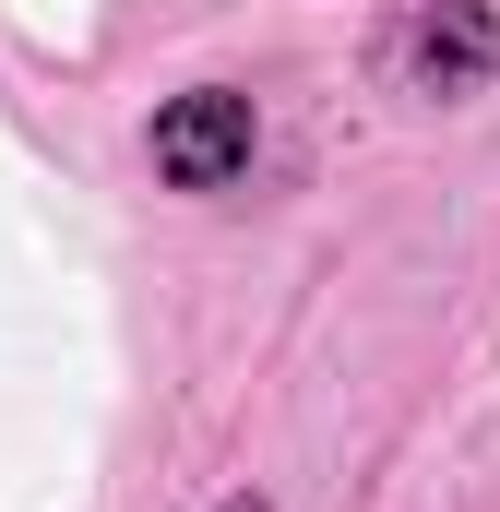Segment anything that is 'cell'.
<instances>
[{
  "mask_svg": "<svg viewBox=\"0 0 500 512\" xmlns=\"http://www.w3.org/2000/svg\"><path fill=\"white\" fill-rule=\"evenodd\" d=\"M215 512H274V501H250V489H239V501H215Z\"/></svg>",
  "mask_w": 500,
  "mask_h": 512,
  "instance_id": "cell-3",
  "label": "cell"
},
{
  "mask_svg": "<svg viewBox=\"0 0 500 512\" xmlns=\"http://www.w3.org/2000/svg\"><path fill=\"white\" fill-rule=\"evenodd\" d=\"M381 72L429 108H465L500 72V12L489 0H393V36H381Z\"/></svg>",
  "mask_w": 500,
  "mask_h": 512,
  "instance_id": "cell-1",
  "label": "cell"
},
{
  "mask_svg": "<svg viewBox=\"0 0 500 512\" xmlns=\"http://www.w3.org/2000/svg\"><path fill=\"white\" fill-rule=\"evenodd\" d=\"M250 143H262L250 96L203 84V96L155 108V179H167V191H227V179H250Z\"/></svg>",
  "mask_w": 500,
  "mask_h": 512,
  "instance_id": "cell-2",
  "label": "cell"
}]
</instances>
